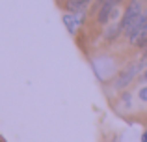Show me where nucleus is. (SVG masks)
I'll return each mask as SVG.
<instances>
[{
	"label": "nucleus",
	"mask_w": 147,
	"mask_h": 142,
	"mask_svg": "<svg viewBox=\"0 0 147 142\" xmlns=\"http://www.w3.org/2000/svg\"><path fill=\"white\" fill-rule=\"evenodd\" d=\"M119 0H106V2L102 4V7L97 11V21L99 24H106L108 21L112 19V13L115 11V7H117Z\"/></svg>",
	"instance_id": "nucleus-4"
},
{
	"label": "nucleus",
	"mask_w": 147,
	"mask_h": 142,
	"mask_svg": "<svg viewBox=\"0 0 147 142\" xmlns=\"http://www.w3.org/2000/svg\"><path fill=\"white\" fill-rule=\"evenodd\" d=\"M63 24L67 26V30L71 34H75L78 24H80V13H65L63 15Z\"/></svg>",
	"instance_id": "nucleus-6"
},
{
	"label": "nucleus",
	"mask_w": 147,
	"mask_h": 142,
	"mask_svg": "<svg viewBox=\"0 0 147 142\" xmlns=\"http://www.w3.org/2000/svg\"><path fill=\"white\" fill-rule=\"evenodd\" d=\"M138 71H140V66H138V64H130L129 67H125V69L119 73V77L115 79V82H114L115 90H123V88H127L134 80V77L138 75Z\"/></svg>",
	"instance_id": "nucleus-3"
},
{
	"label": "nucleus",
	"mask_w": 147,
	"mask_h": 142,
	"mask_svg": "<svg viewBox=\"0 0 147 142\" xmlns=\"http://www.w3.org/2000/svg\"><path fill=\"white\" fill-rule=\"evenodd\" d=\"M144 142H147V133H144Z\"/></svg>",
	"instance_id": "nucleus-8"
},
{
	"label": "nucleus",
	"mask_w": 147,
	"mask_h": 142,
	"mask_svg": "<svg viewBox=\"0 0 147 142\" xmlns=\"http://www.w3.org/2000/svg\"><path fill=\"white\" fill-rule=\"evenodd\" d=\"M129 41L136 47H147V11L142 13V17L136 21V24L127 34Z\"/></svg>",
	"instance_id": "nucleus-2"
},
{
	"label": "nucleus",
	"mask_w": 147,
	"mask_h": 142,
	"mask_svg": "<svg viewBox=\"0 0 147 142\" xmlns=\"http://www.w3.org/2000/svg\"><path fill=\"white\" fill-rule=\"evenodd\" d=\"M142 13H144V10H142V2H140V0H130V4L127 6L125 13H123L121 22H119L121 32L125 34V36L130 32V28L136 24V21L142 17Z\"/></svg>",
	"instance_id": "nucleus-1"
},
{
	"label": "nucleus",
	"mask_w": 147,
	"mask_h": 142,
	"mask_svg": "<svg viewBox=\"0 0 147 142\" xmlns=\"http://www.w3.org/2000/svg\"><path fill=\"white\" fill-rule=\"evenodd\" d=\"M90 4L91 0H65V10L69 13H82Z\"/></svg>",
	"instance_id": "nucleus-5"
},
{
	"label": "nucleus",
	"mask_w": 147,
	"mask_h": 142,
	"mask_svg": "<svg viewBox=\"0 0 147 142\" xmlns=\"http://www.w3.org/2000/svg\"><path fill=\"white\" fill-rule=\"evenodd\" d=\"M144 79H145V80H147V71H145V75H144Z\"/></svg>",
	"instance_id": "nucleus-9"
},
{
	"label": "nucleus",
	"mask_w": 147,
	"mask_h": 142,
	"mask_svg": "<svg viewBox=\"0 0 147 142\" xmlns=\"http://www.w3.org/2000/svg\"><path fill=\"white\" fill-rule=\"evenodd\" d=\"M138 95H140V99H142L144 103H147V86H144V88H142V90L138 92Z\"/></svg>",
	"instance_id": "nucleus-7"
}]
</instances>
